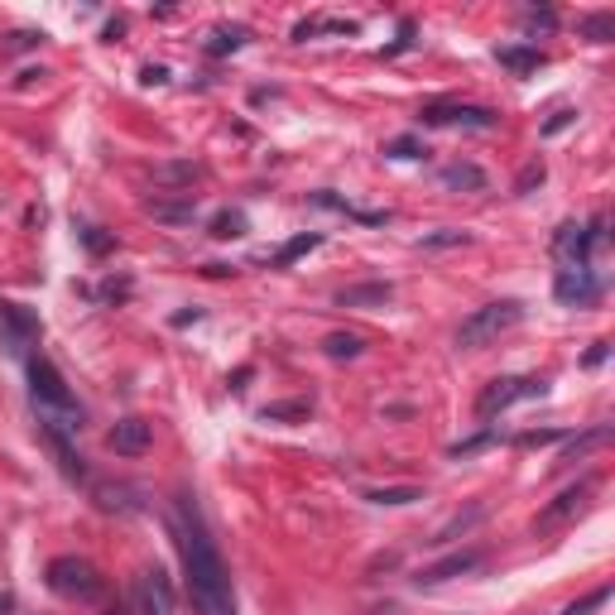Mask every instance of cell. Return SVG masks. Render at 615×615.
Segmentation results:
<instances>
[{
  "instance_id": "1",
  "label": "cell",
  "mask_w": 615,
  "mask_h": 615,
  "mask_svg": "<svg viewBox=\"0 0 615 615\" xmlns=\"http://www.w3.org/2000/svg\"><path fill=\"white\" fill-rule=\"evenodd\" d=\"M173 539L183 553V572H188V596H193L197 615H236V591H231V572L222 563V548L212 539V529L202 524L197 495H178L173 500Z\"/></svg>"
},
{
  "instance_id": "2",
  "label": "cell",
  "mask_w": 615,
  "mask_h": 615,
  "mask_svg": "<svg viewBox=\"0 0 615 615\" xmlns=\"http://www.w3.org/2000/svg\"><path fill=\"white\" fill-rule=\"evenodd\" d=\"M29 366V399H34V414H39V428L49 433V438H68L73 443L77 433H82V404L73 399V390H68V380L58 375V366H53L44 351H34L25 361Z\"/></svg>"
},
{
  "instance_id": "3",
  "label": "cell",
  "mask_w": 615,
  "mask_h": 615,
  "mask_svg": "<svg viewBox=\"0 0 615 615\" xmlns=\"http://www.w3.org/2000/svg\"><path fill=\"white\" fill-rule=\"evenodd\" d=\"M519 322H524V303L519 298H500V303H486V308H471L462 318V327H457V346L462 351H481V346L500 342Z\"/></svg>"
},
{
  "instance_id": "4",
  "label": "cell",
  "mask_w": 615,
  "mask_h": 615,
  "mask_svg": "<svg viewBox=\"0 0 615 615\" xmlns=\"http://www.w3.org/2000/svg\"><path fill=\"white\" fill-rule=\"evenodd\" d=\"M44 582H49V591H53V596H63V601H101V591H106L101 572L87 563V558H77V553L53 558Z\"/></svg>"
},
{
  "instance_id": "5",
  "label": "cell",
  "mask_w": 615,
  "mask_h": 615,
  "mask_svg": "<svg viewBox=\"0 0 615 615\" xmlns=\"http://www.w3.org/2000/svg\"><path fill=\"white\" fill-rule=\"evenodd\" d=\"M548 394V380L539 375H495L486 390L476 394V419H495L505 409H515L524 399H543Z\"/></svg>"
},
{
  "instance_id": "6",
  "label": "cell",
  "mask_w": 615,
  "mask_h": 615,
  "mask_svg": "<svg viewBox=\"0 0 615 615\" xmlns=\"http://www.w3.org/2000/svg\"><path fill=\"white\" fill-rule=\"evenodd\" d=\"M606 246V217H591L587 226L582 222H563L558 236H553V255L558 265H591V255Z\"/></svg>"
},
{
  "instance_id": "7",
  "label": "cell",
  "mask_w": 615,
  "mask_h": 615,
  "mask_svg": "<svg viewBox=\"0 0 615 615\" xmlns=\"http://www.w3.org/2000/svg\"><path fill=\"white\" fill-rule=\"evenodd\" d=\"M0 346L10 351V356H34V346H39V318L20 308V303H10V298H0Z\"/></svg>"
},
{
  "instance_id": "8",
  "label": "cell",
  "mask_w": 615,
  "mask_h": 615,
  "mask_svg": "<svg viewBox=\"0 0 615 615\" xmlns=\"http://www.w3.org/2000/svg\"><path fill=\"white\" fill-rule=\"evenodd\" d=\"M601 274L591 270V265H563V270L553 274V298L567 303V308H591V303H601Z\"/></svg>"
},
{
  "instance_id": "9",
  "label": "cell",
  "mask_w": 615,
  "mask_h": 615,
  "mask_svg": "<svg viewBox=\"0 0 615 615\" xmlns=\"http://www.w3.org/2000/svg\"><path fill=\"white\" fill-rule=\"evenodd\" d=\"M423 125H467V130H491L500 125V111L491 106H471V101H428L419 111Z\"/></svg>"
},
{
  "instance_id": "10",
  "label": "cell",
  "mask_w": 615,
  "mask_h": 615,
  "mask_svg": "<svg viewBox=\"0 0 615 615\" xmlns=\"http://www.w3.org/2000/svg\"><path fill=\"white\" fill-rule=\"evenodd\" d=\"M135 615H173V587L159 567L140 572V582H135Z\"/></svg>"
},
{
  "instance_id": "11",
  "label": "cell",
  "mask_w": 615,
  "mask_h": 615,
  "mask_svg": "<svg viewBox=\"0 0 615 615\" xmlns=\"http://www.w3.org/2000/svg\"><path fill=\"white\" fill-rule=\"evenodd\" d=\"M481 567V548H462V553H447L443 563H433V567H423L419 577V587H443V582H452V577H467V572H476Z\"/></svg>"
},
{
  "instance_id": "12",
  "label": "cell",
  "mask_w": 615,
  "mask_h": 615,
  "mask_svg": "<svg viewBox=\"0 0 615 615\" xmlns=\"http://www.w3.org/2000/svg\"><path fill=\"white\" fill-rule=\"evenodd\" d=\"M106 447L121 452V457H140V452L154 447V428H149L145 419H121L111 433H106Z\"/></svg>"
},
{
  "instance_id": "13",
  "label": "cell",
  "mask_w": 615,
  "mask_h": 615,
  "mask_svg": "<svg viewBox=\"0 0 615 615\" xmlns=\"http://www.w3.org/2000/svg\"><path fill=\"white\" fill-rule=\"evenodd\" d=\"M591 486H596V481H577V486H567L563 495H558V500H553V505H548V510H543L539 519H534V529H553V524H563V519H572V515H582V505H587V495H591Z\"/></svg>"
},
{
  "instance_id": "14",
  "label": "cell",
  "mask_w": 615,
  "mask_h": 615,
  "mask_svg": "<svg viewBox=\"0 0 615 615\" xmlns=\"http://www.w3.org/2000/svg\"><path fill=\"white\" fill-rule=\"evenodd\" d=\"M390 298H394V284L390 279H375V284H351V289H342L337 303H342V308H385Z\"/></svg>"
},
{
  "instance_id": "15",
  "label": "cell",
  "mask_w": 615,
  "mask_h": 615,
  "mask_svg": "<svg viewBox=\"0 0 615 615\" xmlns=\"http://www.w3.org/2000/svg\"><path fill=\"white\" fill-rule=\"evenodd\" d=\"M438 178H443V188H452V193H486L491 188V178H486L481 164H447Z\"/></svg>"
},
{
  "instance_id": "16",
  "label": "cell",
  "mask_w": 615,
  "mask_h": 615,
  "mask_svg": "<svg viewBox=\"0 0 615 615\" xmlns=\"http://www.w3.org/2000/svg\"><path fill=\"white\" fill-rule=\"evenodd\" d=\"M495 58H500V68H510V73H539L543 63V49H529V44H505V49H495Z\"/></svg>"
},
{
  "instance_id": "17",
  "label": "cell",
  "mask_w": 615,
  "mask_h": 615,
  "mask_svg": "<svg viewBox=\"0 0 615 615\" xmlns=\"http://www.w3.org/2000/svg\"><path fill=\"white\" fill-rule=\"evenodd\" d=\"M250 44V29L246 25H222V29H212L207 34V58H226V53H236V49H246Z\"/></svg>"
},
{
  "instance_id": "18",
  "label": "cell",
  "mask_w": 615,
  "mask_h": 615,
  "mask_svg": "<svg viewBox=\"0 0 615 615\" xmlns=\"http://www.w3.org/2000/svg\"><path fill=\"white\" fill-rule=\"evenodd\" d=\"M601 443H611V423H596V428H587L582 438H567V447H563V457H558V462H577V457H587L591 447H601Z\"/></svg>"
},
{
  "instance_id": "19",
  "label": "cell",
  "mask_w": 615,
  "mask_h": 615,
  "mask_svg": "<svg viewBox=\"0 0 615 615\" xmlns=\"http://www.w3.org/2000/svg\"><path fill=\"white\" fill-rule=\"evenodd\" d=\"M370 505H380V510H399V505H414L423 500L419 486H380V491H366Z\"/></svg>"
},
{
  "instance_id": "20",
  "label": "cell",
  "mask_w": 615,
  "mask_h": 615,
  "mask_svg": "<svg viewBox=\"0 0 615 615\" xmlns=\"http://www.w3.org/2000/svg\"><path fill=\"white\" fill-rule=\"evenodd\" d=\"M308 409H313V399H279V404H265V409H260V419L289 423V419H308Z\"/></svg>"
},
{
  "instance_id": "21",
  "label": "cell",
  "mask_w": 615,
  "mask_h": 615,
  "mask_svg": "<svg viewBox=\"0 0 615 615\" xmlns=\"http://www.w3.org/2000/svg\"><path fill=\"white\" fill-rule=\"evenodd\" d=\"M246 212H241V207H226V212H217V217H212V236H217V241H236V236H246Z\"/></svg>"
},
{
  "instance_id": "22",
  "label": "cell",
  "mask_w": 615,
  "mask_h": 615,
  "mask_svg": "<svg viewBox=\"0 0 615 615\" xmlns=\"http://www.w3.org/2000/svg\"><path fill=\"white\" fill-rule=\"evenodd\" d=\"M322 351H327L332 361H356V356L366 351V342H361L356 332H332V337L322 342Z\"/></svg>"
},
{
  "instance_id": "23",
  "label": "cell",
  "mask_w": 615,
  "mask_h": 615,
  "mask_svg": "<svg viewBox=\"0 0 615 615\" xmlns=\"http://www.w3.org/2000/svg\"><path fill=\"white\" fill-rule=\"evenodd\" d=\"M149 217H154V222H169V226H183L197 217V202H149Z\"/></svg>"
},
{
  "instance_id": "24",
  "label": "cell",
  "mask_w": 615,
  "mask_h": 615,
  "mask_svg": "<svg viewBox=\"0 0 615 615\" xmlns=\"http://www.w3.org/2000/svg\"><path fill=\"white\" fill-rule=\"evenodd\" d=\"M193 178H202V164H193V159H188V164H159V169H154V183H173V188H183V183L193 188Z\"/></svg>"
},
{
  "instance_id": "25",
  "label": "cell",
  "mask_w": 615,
  "mask_h": 615,
  "mask_svg": "<svg viewBox=\"0 0 615 615\" xmlns=\"http://www.w3.org/2000/svg\"><path fill=\"white\" fill-rule=\"evenodd\" d=\"M577 29L587 34L591 44H611V39H615V15H611V10H596V15H587Z\"/></svg>"
},
{
  "instance_id": "26",
  "label": "cell",
  "mask_w": 615,
  "mask_h": 615,
  "mask_svg": "<svg viewBox=\"0 0 615 615\" xmlns=\"http://www.w3.org/2000/svg\"><path fill=\"white\" fill-rule=\"evenodd\" d=\"M481 515H486L481 505H471L467 515H452V519H447V524H443V529H438V534H433V539H428V543H452V539H457V534H467V529H471V524H476V519H481Z\"/></svg>"
},
{
  "instance_id": "27",
  "label": "cell",
  "mask_w": 615,
  "mask_h": 615,
  "mask_svg": "<svg viewBox=\"0 0 615 615\" xmlns=\"http://www.w3.org/2000/svg\"><path fill=\"white\" fill-rule=\"evenodd\" d=\"M318 246H322V236H318V231H303V236H294L289 246H284L279 255H274V265H294V260H303L308 250H318Z\"/></svg>"
},
{
  "instance_id": "28",
  "label": "cell",
  "mask_w": 615,
  "mask_h": 615,
  "mask_svg": "<svg viewBox=\"0 0 615 615\" xmlns=\"http://www.w3.org/2000/svg\"><path fill=\"white\" fill-rule=\"evenodd\" d=\"M77 241L92 250V255H111V250H116V236H106V231H101V226H92V222L77 226Z\"/></svg>"
},
{
  "instance_id": "29",
  "label": "cell",
  "mask_w": 615,
  "mask_h": 615,
  "mask_svg": "<svg viewBox=\"0 0 615 615\" xmlns=\"http://www.w3.org/2000/svg\"><path fill=\"white\" fill-rule=\"evenodd\" d=\"M44 44V29H15L5 44H0V53L10 58V53H25V49H39Z\"/></svg>"
},
{
  "instance_id": "30",
  "label": "cell",
  "mask_w": 615,
  "mask_h": 615,
  "mask_svg": "<svg viewBox=\"0 0 615 615\" xmlns=\"http://www.w3.org/2000/svg\"><path fill=\"white\" fill-rule=\"evenodd\" d=\"M519 25H524V34H553V29H558V15H553V10H524Z\"/></svg>"
},
{
  "instance_id": "31",
  "label": "cell",
  "mask_w": 615,
  "mask_h": 615,
  "mask_svg": "<svg viewBox=\"0 0 615 615\" xmlns=\"http://www.w3.org/2000/svg\"><path fill=\"white\" fill-rule=\"evenodd\" d=\"M606 601H611V587H596V591H591V596H582V601H572V606H567L563 615H596V611H601V606H606Z\"/></svg>"
},
{
  "instance_id": "32",
  "label": "cell",
  "mask_w": 615,
  "mask_h": 615,
  "mask_svg": "<svg viewBox=\"0 0 615 615\" xmlns=\"http://www.w3.org/2000/svg\"><path fill=\"white\" fill-rule=\"evenodd\" d=\"M563 438L567 433H558V428H534V433H515V447H553Z\"/></svg>"
},
{
  "instance_id": "33",
  "label": "cell",
  "mask_w": 615,
  "mask_h": 615,
  "mask_svg": "<svg viewBox=\"0 0 615 615\" xmlns=\"http://www.w3.org/2000/svg\"><path fill=\"white\" fill-rule=\"evenodd\" d=\"M467 241H471L467 231H433V236H423L419 246L423 250H452V246H467Z\"/></svg>"
},
{
  "instance_id": "34",
  "label": "cell",
  "mask_w": 615,
  "mask_h": 615,
  "mask_svg": "<svg viewBox=\"0 0 615 615\" xmlns=\"http://www.w3.org/2000/svg\"><path fill=\"white\" fill-rule=\"evenodd\" d=\"M543 178H548V169H543L539 159H534V164H524V173L515 178V193H519V197H524V193H534V188H539Z\"/></svg>"
},
{
  "instance_id": "35",
  "label": "cell",
  "mask_w": 615,
  "mask_h": 615,
  "mask_svg": "<svg viewBox=\"0 0 615 615\" xmlns=\"http://www.w3.org/2000/svg\"><path fill=\"white\" fill-rule=\"evenodd\" d=\"M385 154H390V159H419L423 145L414 140V135H399V140H390V145H385Z\"/></svg>"
},
{
  "instance_id": "36",
  "label": "cell",
  "mask_w": 615,
  "mask_h": 615,
  "mask_svg": "<svg viewBox=\"0 0 615 615\" xmlns=\"http://www.w3.org/2000/svg\"><path fill=\"white\" fill-rule=\"evenodd\" d=\"M140 82H145V87H164V82H169V68H159V63H149L145 73H140Z\"/></svg>"
},
{
  "instance_id": "37",
  "label": "cell",
  "mask_w": 615,
  "mask_h": 615,
  "mask_svg": "<svg viewBox=\"0 0 615 615\" xmlns=\"http://www.w3.org/2000/svg\"><path fill=\"white\" fill-rule=\"evenodd\" d=\"M577 121V111H558V116H553V121L543 125V135H558V130H567V125Z\"/></svg>"
},
{
  "instance_id": "38",
  "label": "cell",
  "mask_w": 615,
  "mask_h": 615,
  "mask_svg": "<svg viewBox=\"0 0 615 615\" xmlns=\"http://www.w3.org/2000/svg\"><path fill=\"white\" fill-rule=\"evenodd\" d=\"M611 356V342H591V351H587V366H601Z\"/></svg>"
},
{
  "instance_id": "39",
  "label": "cell",
  "mask_w": 615,
  "mask_h": 615,
  "mask_svg": "<svg viewBox=\"0 0 615 615\" xmlns=\"http://www.w3.org/2000/svg\"><path fill=\"white\" fill-rule=\"evenodd\" d=\"M202 318V308H188V313H173V327H188V322Z\"/></svg>"
},
{
  "instance_id": "40",
  "label": "cell",
  "mask_w": 615,
  "mask_h": 615,
  "mask_svg": "<svg viewBox=\"0 0 615 615\" xmlns=\"http://www.w3.org/2000/svg\"><path fill=\"white\" fill-rule=\"evenodd\" d=\"M10 606H15V601H10V591H0V615L10 611Z\"/></svg>"
},
{
  "instance_id": "41",
  "label": "cell",
  "mask_w": 615,
  "mask_h": 615,
  "mask_svg": "<svg viewBox=\"0 0 615 615\" xmlns=\"http://www.w3.org/2000/svg\"><path fill=\"white\" fill-rule=\"evenodd\" d=\"M111 615H130V611H111Z\"/></svg>"
}]
</instances>
